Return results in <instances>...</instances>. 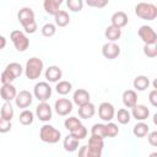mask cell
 Listing matches in <instances>:
<instances>
[{
	"instance_id": "52a82bcc",
	"label": "cell",
	"mask_w": 157,
	"mask_h": 157,
	"mask_svg": "<svg viewBox=\"0 0 157 157\" xmlns=\"http://www.w3.org/2000/svg\"><path fill=\"white\" fill-rule=\"evenodd\" d=\"M137 34L145 44H156L157 42V33L151 26H147V25L141 26L137 31Z\"/></svg>"
},
{
	"instance_id": "f546056e",
	"label": "cell",
	"mask_w": 157,
	"mask_h": 157,
	"mask_svg": "<svg viewBox=\"0 0 157 157\" xmlns=\"http://www.w3.org/2000/svg\"><path fill=\"white\" fill-rule=\"evenodd\" d=\"M43 7H44V10H45V12L47 13H49V15H55L60 9V5L58 4V2H55V1H53V0H44L43 1Z\"/></svg>"
},
{
	"instance_id": "b9f144b4",
	"label": "cell",
	"mask_w": 157,
	"mask_h": 157,
	"mask_svg": "<svg viewBox=\"0 0 157 157\" xmlns=\"http://www.w3.org/2000/svg\"><path fill=\"white\" fill-rule=\"evenodd\" d=\"M13 80H15V78L12 77V75H11L9 71H6V70H4V71L1 72V75H0V81H1L2 83H12Z\"/></svg>"
},
{
	"instance_id": "ba28073f",
	"label": "cell",
	"mask_w": 157,
	"mask_h": 157,
	"mask_svg": "<svg viewBox=\"0 0 157 157\" xmlns=\"http://www.w3.org/2000/svg\"><path fill=\"white\" fill-rule=\"evenodd\" d=\"M54 109L58 115L61 117L69 115V113L72 112V102L69 101L67 98H59L54 103Z\"/></svg>"
},
{
	"instance_id": "8d00e7d4",
	"label": "cell",
	"mask_w": 157,
	"mask_h": 157,
	"mask_svg": "<svg viewBox=\"0 0 157 157\" xmlns=\"http://www.w3.org/2000/svg\"><path fill=\"white\" fill-rule=\"evenodd\" d=\"M87 129H86V126H83L82 124L78 126V128H76L75 130H72L70 134L74 136V137H76L77 140H83V139H86V136H87Z\"/></svg>"
},
{
	"instance_id": "7bdbcfd3",
	"label": "cell",
	"mask_w": 157,
	"mask_h": 157,
	"mask_svg": "<svg viewBox=\"0 0 157 157\" xmlns=\"http://www.w3.org/2000/svg\"><path fill=\"white\" fill-rule=\"evenodd\" d=\"M147 136V141H148V144L151 145V146H153V147H156L157 146V131H148V134L146 135Z\"/></svg>"
},
{
	"instance_id": "ffe728a7",
	"label": "cell",
	"mask_w": 157,
	"mask_h": 157,
	"mask_svg": "<svg viewBox=\"0 0 157 157\" xmlns=\"http://www.w3.org/2000/svg\"><path fill=\"white\" fill-rule=\"evenodd\" d=\"M94 113H96V107L91 102L78 107V117L82 119H90L94 115Z\"/></svg>"
},
{
	"instance_id": "f35d334b",
	"label": "cell",
	"mask_w": 157,
	"mask_h": 157,
	"mask_svg": "<svg viewBox=\"0 0 157 157\" xmlns=\"http://www.w3.org/2000/svg\"><path fill=\"white\" fill-rule=\"evenodd\" d=\"M86 5L90 7H97V9H103L104 6L108 5L109 0H85Z\"/></svg>"
},
{
	"instance_id": "9a60e30c",
	"label": "cell",
	"mask_w": 157,
	"mask_h": 157,
	"mask_svg": "<svg viewBox=\"0 0 157 157\" xmlns=\"http://www.w3.org/2000/svg\"><path fill=\"white\" fill-rule=\"evenodd\" d=\"M17 20L22 26H25L34 20V11L31 7H22L17 13Z\"/></svg>"
},
{
	"instance_id": "3957f363",
	"label": "cell",
	"mask_w": 157,
	"mask_h": 157,
	"mask_svg": "<svg viewBox=\"0 0 157 157\" xmlns=\"http://www.w3.org/2000/svg\"><path fill=\"white\" fill-rule=\"evenodd\" d=\"M39 137L43 142L53 145V144L59 142V140L61 137V132L56 128H54L53 125L44 124L39 130Z\"/></svg>"
},
{
	"instance_id": "60d3db41",
	"label": "cell",
	"mask_w": 157,
	"mask_h": 157,
	"mask_svg": "<svg viewBox=\"0 0 157 157\" xmlns=\"http://www.w3.org/2000/svg\"><path fill=\"white\" fill-rule=\"evenodd\" d=\"M22 27H23V29H25V33L32 34V33H34V32L37 31V22H36V20H33V21L28 22L27 25H25V26H22Z\"/></svg>"
},
{
	"instance_id": "ac0fdd59",
	"label": "cell",
	"mask_w": 157,
	"mask_h": 157,
	"mask_svg": "<svg viewBox=\"0 0 157 157\" xmlns=\"http://www.w3.org/2000/svg\"><path fill=\"white\" fill-rule=\"evenodd\" d=\"M61 76H63V71L56 65H52L45 70V78L49 82H58L60 81Z\"/></svg>"
},
{
	"instance_id": "2e32d148",
	"label": "cell",
	"mask_w": 157,
	"mask_h": 157,
	"mask_svg": "<svg viewBox=\"0 0 157 157\" xmlns=\"http://www.w3.org/2000/svg\"><path fill=\"white\" fill-rule=\"evenodd\" d=\"M72 102L76 104V105H83L86 103L90 102V93L88 91L83 90V88H78L74 92V96H72Z\"/></svg>"
},
{
	"instance_id": "277c9868",
	"label": "cell",
	"mask_w": 157,
	"mask_h": 157,
	"mask_svg": "<svg viewBox=\"0 0 157 157\" xmlns=\"http://www.w3.org/2000/svg\"><path fill=\"white\" fill-rule=\"evenodd\" d=\"M10 39L17 52H21V53L26 52L29 47V39L27 38L26 33L22 31H18V29L12 31L10 34Z\"/></svg>"
},
{
	"instance_id": "4316f807",
	"label": "cell",
	"mask_w": 157,
	"mask_h": 157,
	"mask_svg": "<svg viewBox=\"0 0 157 157\" xmlns=\"http://www.w3.org/2000/svg\"><path fill=\"white\" fill-rule=\"evenodd\" d=\"M55 90H56V92H58L59 94L65 96V94H67V93L71 92L72 85H71V82L65 81V80H64V81H58V82H56V86H55Z\"/></svg>"
},
{
	"instance_id": "4fadbf2b",
	"label": "cell",
	"mask_w": 157,
	"mask_h": 157,
	"mask_svg": "<svg viewBox=\"0 0 157 157\" xmlns=\"http://www.w3.org/2000/svg\"><path fill=\"white\" fill-rule=\"evenodd\" d=\"M131 115L134 119L139 120V121H144L150 117V109L144 105V104H135L131 108Z\"/></svg>"
},
{
	"instance_id": "bcb514c9",
	"label": "cell",
	"mask_w": 157,
	"mask_h": 157,
	"mask_svg": "<svg viewBox=\"0 0 157 157\" xmlns=\"http://www.w3.org/2000/svg\"><path fill=\"white\" fill-rule=\"evenodd\" d=\"M6 47V38L4 36H0V50Z\"/></svg>"
},
{
	"instance_id": "4dcf8cb0",
	"label": "cell",
	"mask_w": 157,
	"mask_h": 157,
	"mask_svg": "<svg viewBox=\"0 0 157 157\" xmlns=\"http://www.w3.org/2000/svg\"><path fill=\"white\" fill-rule=\"evenodd\" d=\"M115 117H117L118 123H120V124H123V125L129 124L130 120H131V114H130V112H129L128 109H124V108L119 109Z\"/></svg>"
},
{
	"instance_id": "7c38bea8",
	"label": "cell",
	"mask_w": 157,
	"mask_h": 157,
	"mask_svg": "<svg viewBox=\"0 0 157 157\" xmlns=\"http://www.w3.org/2000/svg\"><path fill=\"white\" fill-rule=\"evenodd\" d=\"M32 101H33V96L29 91H20L16 97H15V104L18 107V108H27L32 104Z\"/></svg>"
},
{
	"instance_id": "cb8c5ba5",
	"label": "cell",
	"mask_w": 157,
	"mask_h": 157,
	"mask_svg": "<svg viewBox=\"0 0 157 157\" xmlns=\"http://www.w3.org/2000/svg\"><path fill=\"white\" fill-rule=\"evenodd\" d=\"M132 85H134V88L135 90H137V91H145L150 86V80L145 75H139V76H136L134 78Z\"/></svg>"
},
{
	"instance_id": "5b68a950",
	"label": "cell",
	"mask_w": 157,
	"mask_h": 157,
	"mask_svg": "<svg viewBox=\"0 0 157 157\" xmlns=\"http://www.w3.org/2000/svg\"><path fill=\"white\" fill-rule=\"evenodd\" d=\"M104 139L91 135L87 145V151H86V157H101L103 147H104Z\"/></svg>"
},
{
	"instance_id": "f6af8a7d",
	"label": "cell",
	"mask_w": 157,
	"mask_h": 157,
	"mask_svg": "<svg viewBox=\"0 0 157 157\" xmlns=\"http://www.w3.org/2000/svg\"><path fill=\"white\" fill-rule=\"evenodd\" d=\"M86 151H87V145L81 146V148L78 150V156L80 157H86Z\"/></svg>"
},
{
	"instance_id": "1f68e13d",
	"label": "cell",
	"mask_w": 157,
	"mask_h": 157,
	"mask_svg": "<svg viewBox=\"0 0 157 157\" xmlns=\"http://www.w3.org/2000/svg\"><path fill=\"white\" fill-rule=\"evenodd\" d=\"M80 125H81V120H80L78 118H76V117H69V118H66L65 121H64L65 129L69 130L70 132H71L72 130H75L76 128H78Z\"/></svg>"
},
{
	"instance_id": "74e56055",
	"label": "cell",
	"mask_w": 157,
	"mask_h": 157,
	"mask_svg": "<svg viewBox=\"0 0 157 157\" xmlns=\"http://www.w3.org/2000/svg\"><path fill=\"white\" fill-rule=\"evenodd\" d=\"M144 54L147 58H156L157 56V45L156 44H145Z\"/></svg>"
},
{
	"instance_id": "44dd1931",
	"label": "cell",
	"mask_w": 157,
	"mask_h": 157,
	"mask_svg": "<svg viewBox=\"0 0 157 157\" xmlns=\"http://www.w3.org/2000/svg\"><path fill=\"white\" fill-rule=\"evenodd\" d=\"M104 36H105V38H107L109 42H115V40H118V39L121 37V28L110 25V26H108V27L105 28Z\"/></svg>"
},
{
	"instance_id": "d590c367",
	"label": "cell",
	"mask_w": 157,
	"mask_h": 157,
	"mask_svg": "<svg viewBox=\"0 0 157 157\" xmlns=\"http://www.w3.org/2000/svg\"><path fill=\"white\" fill-rule=\"evenodd\" d=\"M42 34L44 37H53L55 33H56V26L54 23H45L43 27H42Z\"/></svg>"
},
{
	"instance_id": "7dc6e473",
	"label": "cell",
	"mask_w": 157,
	"mask_h": 157,
	"mask_svg": "<svg viewBox=\"0 0 157 157\" xmlns=\"http://www.w3.org/2000/svg\"><path fill=\"white\" fill-rule=\"evenodd\" d=\"M53 1H55V2H58V4H59V5H61V4H63V1H64V0H53Z\"/></svg>"
},
{
	"instance_id": "484cf974",
	"label": "cell",
	"mask_w": 157,
	"mask_h": 157,
	"mask_svg": "<svg viewBox=\"0 0 157 157\" xmlns=\"http://www.w3.org/2000/svg\"><path fill=\"white\" fill-rule=\"evenodd\" d=\"M150 131V126L144 123V121H139L134 128H132V134L136 137H145Z\"/></svg>"
},
{
	"instance_id": "d6a6232c",
	"label": "cell",
	"mask_w": 157,
	"mask_h": 157,
	"mask_svg": "<svg viewBox=\"0 0 157 157\" xmlns=\"http://www.w3.org/2000/svg\"><path fill=\"white\" fill-rule=\"evenodd\" d=\"M91 135H94V136L105 139L107 137V134H105V124H101V123L94 124L91 128Z\"/></svg>"
},
{
	"instance_id": "5bb4252c",
	"label": "cell",
	"mask_w": 157,
	"mask_h": 157,
	"mask_svg": "<svg viewBox=\"0 0 157 157\" xmlns=\"http://www.w3.org/2000/svg\"><path fill=\"white\" fill-rule=\"evenodd\" d=\"M16 94H17V91L12 83H2L0 88V96L5 102H11L12 99H15Z\"/></svg>"
},
{
	"instance_id": "6da1fadb",
	"label": "cell",
	"mask_w": 157,
	"mask_h": 157,
	"mask_svg": "<svg viewBox=\"0 0 157 157\" xmlns=\"http://www.w3.org/2000/svg\"><path fill=\"white\" fill-rule=\"evenodd\" d=\"M43 67H44V64H43L42 59H39L37 56L29 58L25 66V75L29 80H37L42 74Z\"/></svg>"
},
{
	"instance_id": "e575fe53",
	"label": "cell",
	"mask_w": 157,
	"mask_h": 157,
	"mask_svg": "<svg viewBox=\"0 0 157 157\" xmlns=\"http://www.w3.org/2000/svg\"><path fill=\"white\" fill-rule=\"evenodd\" d=\"M66 6L74 12H78L83 9V0H66Z\"/></svg>"
},
{
	"instance_id": "8fae6325",
	"label": "cell",
	"mask_w": 157,
	"mask_h": 157,
	"mask_svg": "<svg viewBox=\"0 0 157 157\" xmlns=\"http://www.w3.org/2000/svg\"><path fill=\"white\" fill-rule=\"evenodd\" d=\"M102 54L105 59L113 60L120 55V47L114 42H107L102 47Z\"/></svg>"
},
{
	"instance_id": "ab89813d",
	"label": "cell",
	"mask_w": 157,
	"mask_h": 157,
	"mask_svg": "<svg viewBox=\"0 0 157 157\" xmlns=\"http://www.w3.org/2000/svg\"><path fill=\"white\" fill-rule=\"evenodd\" d=\"M12 128V124L10 120H5L0 117V134H6L11 130Z\"/></svg>"
},
{
	"instance_id": "e0dca14e",
	"label": "cell",
	"mask_w": 157,
	"mask_h": 157,
	"mask_svg": "<svg viewBox=\"0 0 157 157\" xmlns=\"http://www.w3.org/2000/svg\"><path fill=\"white\" fill-rule=\"evenodd\" d=\"M110 22L113 26H117L119 28H123L128 25L129 22V18H128V15L124 12V11H117L112 15L110 17Z\"/></svg>"
},
{
	"instance_id": "ee69618b",
	"label": "cell",
	"mask_w": 157,
	"mask_h": 157,
	"mask_svg": "<svg viewBox=\"0 0 157 157\" xmlns=\"http://www.w3.org/2000/svg\"><path fill=\"white\" fill-rule=\"evenodd\" d=\"M148 101L152 104V107H157V90H152L148 93Z\"/></svg>"
},
{
	"instance_id": "9c48e42d",
	"label": "cell",
	"mask_w": 157,
	"mask_h": 157,
	"mask_svg": "<svg viewBox=\"0 0 157 157\" xmlns=\"http://www.w3.org/2000/svg\"><path fill=\"white\" fill-rule=\"evenodd\" d=\"M98 115L103 121H112V119L115 115L113 104L109 102H102L98 107Z\"/></svg>"
},
{
	"instance_id": "603a6c76",
	"label": "cell",
	"mask_w": 157,
	"mask_h": 157,
	"mask_svg": "<svg viewBox=\"0 0 157 157\" xmlns=\"http://www.w3.org/2000/svg\"><path fill=\"white\" fill-rule=\"evenodd\" d=\"M54 20H55V26L58 27H66L70 23V16L65 10H59L54 15Z\"/></svg>"
},
{
	"instance_id": "d4e9b609",
	"label": "cell",
	"mask_w": 157,
	"mask_h": 157,
	"mask_svg": "<svg viewBox=\"0 0 157 157\" xmlns=\"http://www.w3.org/2000/svg\"><path fill=\"white\" fill-rule=\"evenodd\" d=\"M13 114H15V110H13V107L11 105V102H5L0 109V117L5 120H12L13 118Z\"/></svg>"
},
{
	"instance_id": "83f0119b",
	"label": "cell",
	"mask_w": 157,
	"mask_h": 157,
	"mask_svg": "<svg viewBox=\"0 0 157 157\" xmlns=\"http://www.w3.org/2000/svg\"><path fill=\"white\" fill-rule=\"evenodd\" d=\"M5 70L9 71V72L12 75L13 78H17V77L21 76L22 72H23V67H22L21 64H18V63H10L9 65H6Z\"/></svg>"
},
{
	"instance_id": "8992f818",
	"label": "cell",
	"mask_w": 157,
	"mask_h": 157,
	"mask_svg": "<svg viewBox=\"0 0 157 157\" xmlns=\"http://www.w3.org/2000/svg\"><path fill=\"white\" fill-rule=\"evenodd\" d=\"M33 94L39 102H47L52 97V87L45 81L38 82L33 88Z\"/></svg>"
},
{
	"instance_id": "836d02e7",
	"label": "cell",
	"mask_w": 157,
	"mask_h": 157,
	"mask_svg": "<svg viewBox=\"0 0 157 157\" xmlns=\"http://www.w3.org/2000/svg\"><path fill=\"white\" fill-rule=\"evenodd\" d=\"M105 134H107V137H115L119 134L118 125L115 123L107 121V124H105Z\"/></svg>"
},
{
	"instance_id": "7a4b0ae2",
	"label": "cell",
	"mask_w": 157,
	"mask_h": 157,
	"mask_svg": "<svg viewBox=\"0 0 157 157\" xmlns=\"http://www.w3.org/2000/svg\"><path fill=\"white\" fill-rule=\"evenodd\" d=\"M135 15L142 20L153 21L157 17V6L151 2H139L135 6Z\"/></svg>"
},
{
	"instance_id": "7402d4cb",
	"label": "cell",
	"mask_w": 157,
	"mask_h": 157,
	"mask_svg": "<svg viewBox=\"0 0 157 157\" xmlns=\"http://www.w3.org/2000/svg\"><path fill=\"white\" fill-rule=\"evenodd\" d=\"M78 141L76 137H74L71 134H69L64 141H63V146H64V150L66 152H75L77 148H78Z\"/></svg>"
},
{
	"instance_id": "d6986e66",
	"label": "cell",
	"mask_w": 157,
	"mask_h": 157,
	"mask_svg": "<svg viewBox=\"0 0 157 157\" xmlns=\"http://www.w3.org/2000/svg\"><path fill=\"white\" fill-rule=\"evenodd\" d=\"M123 103L126 108H132L137 103V93L134 90H126L123 93Z\"/></svg>"
},
{
	"instance_id": "30bf717a",
	"label": "cell",
	"mask_w": 157,
	"mask_h": 157,
	"mask_svg": "<svg viewBox=\"0 0 157 157\" xmlns=\"http://www.w3.org/2000/svg\"><path fill=\"white\" fill-rule=\"evenodd\" d=\"M36 115L40 121H49L53 117V110L52 107L47 102H40L36 107Z\"/></svg>"
},
{
	"instance_id": "f1b7e54d",
	"label": "cell",
	"mask_w": 157,
	"mask_h": 157,
	"mask_svg": "<svg viewBox=\"0 0 157 157\" xmlns=\"http://www.w3.org/2000/svg\"><path fill=\"white\" fill-rule=\"evenodd\" d=\"M18 120L22 125H31L34 120V114L33 112L28 110V109H25L20 113V117H18Z\"/></svg>"
}]
</instances>
